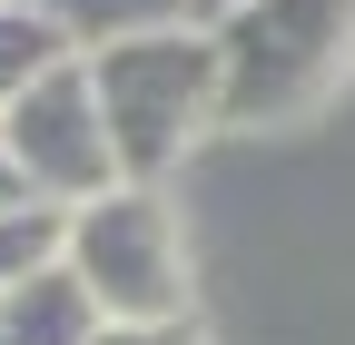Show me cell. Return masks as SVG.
<instances>
[{"mask_svg": "<svg viewBox=\"0 0 355 345\" xmlns=\"http://www.w3.org/2000/svg\"><path fill=\"white\" fill-rule=\"evenodd\" d=\"M89 99L109 118L119 188H158L217 128V30L178 20V30H139V39L89 50Z\"/></svg>", "mask_w": 355, "mask_h": 345, "instance_id": "6da1fadb", "label": "cell"}, {"mask_svg": "<svg viewBox=\"0 0 355 345\" xmlns=\"http://www.w3.org/2000/svg\"><path fill=\"white\" fill-rule=\"evenodd\" d=\"M355 69V0H237L217 20V118L277 128Z\"/></svg>", "mask_w": 355, "mask_h": 345, "instance_id": "7a4b0ae2", "label": "cell"}, {"mask_svg": "<svg viewBox=\"0 0 355 345\" xmlns=\"http://www.w3.org/2000/svg\"><path fill=\"white\" fill-rule=\"evenodd\" d=\"M60 267L99 306V326H168L188 316V237L158 188H109L60 218Z\"/></svg>", "mask_w": 355, "mask_h": 345, "instance_id": "3957f363", "label": "cell"}, {"mask_svg": "<svg viewBox=\"0 0 355 345\" xmlns=\"http://www.w3.org/2000/svg\"><path fill=\"white\" fill-rule=\"evenodd\" d=\"M0 148H10V168L30 178L40 207H89V197H109L119 188V158H109V118L99 99H89V60H60L40 89L0 118Z\"/></svg>", "mask_w": 355, "mask_h": 345, "instance_id": "277c9868", "label": "cell"}, {"mask_svg": "<svg viewBox=\"0 0 355 345\" xmlns=\"http://www.w3.org/2000/svg\"><path fill=\"white\" fill-rule=\"evenodd\" d=\"M0 345H99V306L79 296L69 267H40L0 286Z\"/></svg>", "mask_w": 355, "mask_h": 345, "instance_id": "5b68a950", "label": "cell"}, {"mask_svg": "<svg viewBox=\"0 0 355 345\" xmlns=\"http://www.w3.org/2000/svg\"><path fill=\"white\" fill-rule=\"evenodd\" d=\"M60 60H79V50L50 30V10H40V0H0V118H10Z\"/></svg>", "mask_w": 355, "mask_h": 345, "instance_id": "8992f818", "label": "cell"}, {"mask_svg": "<svg viewBox=\"0 0 355 345\" xmlns=\"http://www.w3.org/2000/svg\"><path fill=\"white\" fill-rule=\"evenodd\" d=\"M50 10V30L69 39V50H109V39H139V30H178L188 20V0H40Z\"/></svg>", "mask_w": 355, "mask_h": 345, "instance_id": "52a82bcc", "label": "cell"}, {"mask_svg": "<svg viewBox=\"0 0 355 345\" xmlns=\"http://www.w3.org/2000/svg\"><path fill=\"white\" fill-rule=\"evenodd\" d=\"M40 267H60V207H10L0 218V286H20Z\"/></svg>", "mask_w": 355, "mask_h": 345, "instance_id": "ba28073f", "label": "cell"}, {"mask_svg": "<svg viewBox=\"0 0 355 345\" xmlns=\"http://www.w3.org/2000/svg\"><path fill=\"white\" fill-rule=\"evenodd\" d=\"M99 345H207L188 316H168V326H99Z\"/></svg>", "mask_w": 355, "mask_h": 345, "instance_id": "9c48e42d", "label": "cell"}, {"mask_svg": "<svg viewBox=\"0 0 355 345\" xmlns=\"http://www.w3.org/2000/svg\"><path fill=\"white\" fill-rule=\"evenodd\" d=\"M10 207H40V197H30V178L10 168V148H0V218H10Z\"/></svg>", "mask_w": 355, "mask_h": 345, "instance_id": "30bf717a", "label": "cell"}, {"mask_svg": "<svg viewBox=\"0 0 355 345\" xmlns=\"http://www.w3.org/2000/svg\"><path fill=\"white\" fill-rule=\"evenodd\" d=\"M227 10H237V0H188V20H198V30H217Z\"/></svg>", "mask_w": 355, "mask_h": 345, "instance_id": "8fae6325", "label": "cell"}]
</instances>
